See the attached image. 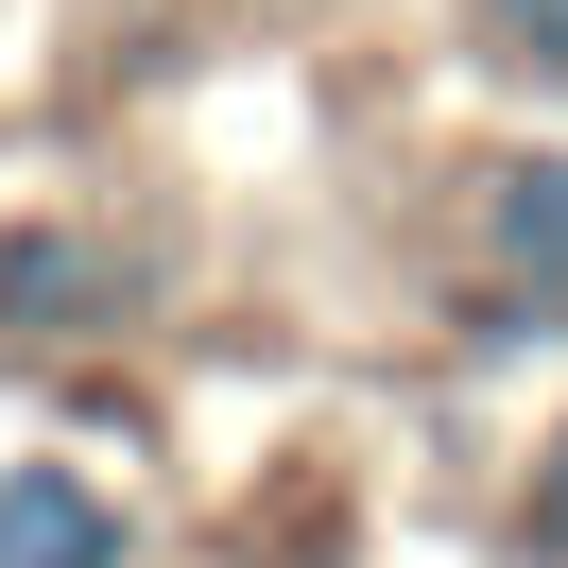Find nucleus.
Returning <instances> with one entry per match:
<instances>
[{"instance_id":"obj_5","label":"nucleus","mask_w":568,"mask_h":568,"mask_svg":"<svg viewBox=\"0 0 568 568\" xmlns=\"http://www.w3.org/2000/svg\"><path fill=\"white\" fill-rule=\"evenodd\" d=\"M534 534L568 551V430H551V465H534Z\"/></svg>"},{"instance_id":"obj_1","label":"nucleus","mask_w":568,"mask_h":568,"mask_svg":"<svg viewBox=\"0 0 568 568\" xmlns=\"http://www.w3.org/2000/svg\"><path fill=\"white\" fill-rule=\"evenodd\" d=\"M465 242H483V276H499L483 345H551L568 327V155H499L483 207H465Z\"/></svg>"},{"instance_id":"obj_2","label":"nucleus","mask_w":568,"mask_h":568,"mask_svg":"<svg viewBox=\"0 0 568 568\" xmlns=\"http://www.w3.org/2000/svg\"><path fill=\"white\" fill-rule=\"evenodd\" d=\"M121 551H139V517H121L70 448H18V465H0V568H121Z\"/></svg>"},{"instance_id":"obj_3","label":"nucleus","mask_w":568,"mask_h":568,"mask_svg":"<svg viewBox=\"0 0 568 568\" xmlns=\"http://www.w3.org/2000/svg\"><path fill=\"white\" fill-rule=\"evenodd\" d=\"M121 258L87 242V224H18L0 242V345H70V327H121Z\"/></svg>"},{"instance_id":"obj_4","label":"nucleus","mask_w":568,"mask_h":568,"mask_svg":"<svg viewBox=\"0 0 568 568\" xmlns=\"http://www.w3.org/2000/svg\"><path fill=\"white\" fill-rule=\"evenodd\" d=\"M483 36H499V70H568V0H483Z\"/></svg>"}]
</instances>
